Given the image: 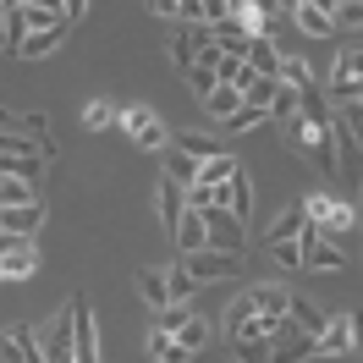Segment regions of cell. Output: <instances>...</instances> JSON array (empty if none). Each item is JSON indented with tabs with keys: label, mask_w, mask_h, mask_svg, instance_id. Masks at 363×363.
I'll return each instance as SVG.
<instances>
[{
	"label": "cell",
	"mask_w": 363,
	"mask_h": 363,
	"mask_svg": "<svg viewBox=\"0 0 363 363\" xmlns=\"http://www.w3.org/2000/svg\"><path fill=\"white\" fill-rule=\"evenodd\" d=\"M72 308V363H99V336H94V303L83 292L67 297Z\"/></svg>",
	"instance_id": "6da1fadb"
},
{
	"label": "cell",
	"mask_w": 363,
	"mask_h": 363,
	"mask_svg": "<svg viewBox=\"0 0 363 363\" xmlns=\"http://www.w3.org/2000/svg\"><path fill=\"white\" fill-rule=\"evenodd\" d=\"M303 209H308V226H319L325 237H336V231L358 226V209L341 204V199H330V193H314V199H303Z\"/></svg>",
	"instance_id": "7a4b0ae2"
},
{
	"label": "cell",
	"mask_w": 363,
	"mask_h": 363,
	"mask_svg": "<svg viewBox=\"0 0 363 363\" xmlns=\"http://www.w3.org/2000/svg\"><path fill=\"white\" fill-rule=\"evenodd\" d=\"M297 242H303V270H325V275L347 270V253H341L319 226H303V237H297Z\"/></svg>",
	"instance_id": "3957f363"
},
{
	"label": "cell",
	"mask_w": 363,
	"mask_h": 363,
	"mask_svg": "<svg viewBox=\"0 0 363 363\" xmlns=\"http://www.w3.org/2000/svg\"><path fill=\"white\" fill-rule=\"evenodd\" d=\"M187 270H193V281L204 286V281H226V275L242 270V253H226V248H199V253H187L182 259Z\"/></svg>",
	"instance_id": "277c9868"
},
{
	"label": "cell",
	"mask_w": 363,
	"mask_h": 363,
	"mask_svg": "<svg viewBox=\"0 0 363 363\" xmlns=\"http://www.w3.org/2000/svg\"><path fill=\"white\" fill-rule=\"evenodd\" d=\"M204 215V226H209V248H226V253H242V242H248V231H242V220L231 215L226 204H209L199 209Z\"/></svg>",
	"instance_id": "5b68a950"
},
{
	"label": "cell",
	"mask_w": 363,
	"mask_h": 363,
	"mask_svg": "<svg viewBox=\"0 0 363 363\" xmlns=\"http://www.w3.org/2000/svg\"><path fill=\"white\" fill-rule=\"evenodd\" d=\"M0 363H50L45 341L33 325H17V330H0Z\"/></svg>",
	"instance_id": "8992f818"
},
{
	"label": "cell",
	"mask_w": 363,
	"mask_h": 363,
	"mask_svg": "<svg viewBox=\"0 0 363 363\" xmlns=\"http://www.w3.org/2000/svg\"><path fill=\"white\" fill-rule=\"evenodd\" d=\"M314 358H352V319L330 314V325L314 336Z\"/></svg>",
	"instance_id": "52a82bcc"
},
{
	"label": "cell",
	"mask_w": 363,
	"mask_h": 363,
	"mask_svg": "<svg viewBox=\"0 0 363 363\" xmlns=\"http://www.w3.org/2000/svg\"><path fill=\"white\" fill-rule=\"evenodd\" d=\"M171 237H177L182 259H187V253H199V248H209V226H204V215H199V209H182V220L171 226Z\"/></svg>",
	"instance_id": "ba28073f"
},
{
	"label": "cell",
	"mask_w": 363,
	"mask_h": 363,
	"mask_svg": "<svg viewBox=\"0 0 363 363\" xmlns=\"http://www.w3.org/2000/svg\"><path fill=\"white\" fill-rule=\"evenodd\" d=\"M45 358H50V363H72V308H61V314L50 319V330H45Z\"/></svg>",
	"instance_id": "9c48e42d"
},
{
	"label": "cell",
	"mask_w": 363,
	"mask_h": 363,
	"mask_svg": "<svg viewBox=\"0 0 363 363\" xmlns=\"http://www.w3.org/2000/svg\"><path fill=\"white\" fill-rule=\"evenodd\" d=\"M253 314H270V319H286V308H292V292L281 286V281H264V286H253L248 292Z\"/></svg>",
	"instance_id": "30bf717a"
},
{
	"label": "cell",
	"mask_w": 363,
	"mask_h": 363,
	"mask_svg": "<svg viewBox=\"0 0 363 363\" xmlns=\"http://www.w3.org/2000/svg\"><path fill=\"white\" fill-rule=\"evenodd\" d=\"M165 177L177 182V187H199V177H204V160H193L187 149H165Z\"/></svg>",
	"instance_id": "8fae6325"
},
{
	"label": "cell",
	"mask_w": 363,
	"mask_h": 363,
	"mask_svg": "<svg viewBox=\"0 0 363 363\" xmlns=\"http://www.w3.org/2000/svg\"><path fill=\"white\" fill-rule=\"evenodd\" d=\"M155 209H160V226L171 231V226L182 220V209H187V187H177V182L165 177V182L155 187Z\"/></svg>",
	"instance_id": "7c38bea8"
},
{
	"label": "cell",
	"mask_w": 363,
	"mask_h": 363,
	"mask_svg": "<svg viewBox=\"0 0 363 363\" xmlns=\"http://www.w3.org/2000/svg\"><path fill=\"white\" fill-rule=\"evenodd\" d=\"M220 204H226L231 215H237V220L248 226V215H253V182H248V171H242V165L231 171V182H226V199H220Z\"/></svg>",
	"instance_id": "4fadbf2b"
},
{
	"label": "cell",
	"mask_w": 363,
	"mask_h": 363,
	"mask_svg": "<svg viewBox=\"0 0 363 363\" xmlns=\"http://www.w3.org/2000/svg\"><path fill=\"white\" fill-rule=\"evenodd\" d=\"M286 325H292V330H308V336H319V330L330 325V314H325L319 303H308V297H292V308H286Z\"/></svg>",
	"instance_id": "5bb4252c"
},
{
	"label": "cell",
	"mask_w": 363,
	"mask_h": 363,
	"mask_svg": "<svg viewBox=\"0 0 363 363\" xmlns=\"http://www.w3.org/2000/svg\"><path fill=\"white\" fill-rule=\"evenodd\" d=\"M303 358H314V336L308 330H286L270 347V363H303Z\"/></svg>",
	"instance_id": "9a60e30c"
},
{
	"label": "cell",
	"mask_w": 363,
	"mask_h": 363,
	"mask_svg": "<svg viewBox=\"0 0 363 363\" xmlns=\"http://www.w3.org/2000/svg\"><path fill=\"white\" fill-rule=\"evenodd\" d=\"M292 23L308 33V39H325V33H336V17L330 11H319V6H308V0H297L292 6Z\"/></svg>",
	"instance_id": "2e32d148"
},
{
	"label": "cell",
	"mask_w": 363,
	"mask_h": 363,
	"mask_svg": "<svg viewBox=\"0 0 363 363\" xmlns=\"http://www.w3.org/2000/svg\"><path fill=\"white\" fill-rule=\"evenodd\" d=\"M248 67H253V77H281V50H275V39H248Z\"/></svg>",
	"instance_id": "e0dca14e"
},
{
	"label": "cell",
	"mask_w": 363,
	"mask_h": 363,
	"mask_svg": "<svg viewBox=\"0 0 363 363\" xmlns=\"http://www.w3.org/2000/svg\"><path fill=\"white\" fill-rule=\"evenodd\" d=\"M23 204H39V187L28 177H0V209H23Z\"/></svg>",
	"instance_id": "ac0fdd59"
},
{
	"label": "cell",
	"mask_w": 363,
	"mask_h": 363,
	"mask_svg": "<svg viewBox=\"0 0 363 363\" xmlns=\"http://www.w3.org/2000/svg\"><path fill=\"white\" fill-rule=\"evenodd\" d=\"M352 77H363V45H352V50H341V55H336V72H330V94L341 99V89H347Z\"/></svg>",
	"instance_id": "d6986e66"
},
{
	"label": "cell",
	"mask_w": 363,
	"mask_h": 363,
	"mask_svg": "<svg viewBox=\"0 0 363 363\" xmlns=\"http://www.w3.org/2000/svg\"><path fill=\"white\" fill-rule=\"evenodd\" d=\"M303 226H308V209H303V204L281 209V215H275V226H270V242H297Z\"/></svg>",
	"instance_id": "ffe728a7"
},
{
	"label": "cell",
	"mask_w": 363,
	"mask_h": 363,
	"mask_svg": "<svg viewBox=\"0 0 363 363\" xmlns=\"http://www.w3.org/2000/svg\"><path fill=\"white\" fill-rule=\"evenodd\" d=\"M138 297H143L149 308H165V303H171V281H165V270H138Z\"/></svg>",
	"instance_id": "44dd1931"
},
{
	"label": "cell",
	"mask_w": 363,
	"mask_h": 363,
	"mask_svg": "<svg viewBox=\"0 0 363 363\" xmlns=\"http://www.w3.org/2000/svg\"><path fill=\"white\" fill-rule=\"evenodd\" d=\"M204 111L220 116V121H226V116H237V111H242V89H237V83H220L215 94H204Z\"/></svg>",
	"instance_id": "7402d4cb"
},
{
	"label": "cell",
	"mask_w": 363,
	"mask_h": 363,
	"mask_svg": "<svg viewBox=\"0 0 363 363\" xmlns=\"http://www.w3.org/2000/svg\"><path fill=\"white\" fill-rule=\"evenodd\" d=\"M67 28H72V23H55V28H45V33H28V45L17 50V55H23V61H33V55H50V50L67 39Z\"/></svg>",
	"instance_id": "603a6c76"
},
{
	"label": "cell",
	"mask_w": 363,
	"mask_h": 363,
	"mask_svg": "<svg viewBox=\"0 0 363 363\" xmlns=\"http://www.w3.org/2000/svg\"><path fill=\"white\" fill-rule=\"evenodd\" d=\"M33 264H39V253H33V248L0 253V281H28V275H33Z\"/></svg>",
	"instance_id": "cb8c5ba5"
},
{
	"label": "cell",
	"mask_w": 363,
	"mask_h": 363,
	"mask_svg": "<svg viewBox=\"0 0 363 363\" xmlns=\"http://www.w3.org/2000/svg\"><path fill=\"white\" fill-rule=\"evenodd\" d=\"M177 149H187L193 160H220V155H226V143H215V138H204V133H182Z\"/></svg>",
	"instance_id": "d4e9b609"
},
{
	"label": "cell",
	"mask_w": 363,
	"mask_h": 363,
	"mask_svg": "<svg viewBox=\"0 0 363 363\" xmlns=\"http://www.w3.org/2000/svg\"><path fill=\"white\" fill-rule=\"evenodd\" d=\"M165 281H171V303H193V292H199V281H193V270H187V264H171V270H165Z\"/></svg>",
	"instance_id": "484cf974"
},
{
	"label": "cell",
	"mask_w": 363,
	"mask_h": 363,
	"mask_svg": "<svg viewBox=\"0 0 363 363\" xmlns=\"http://www.w3.org/2000/svg\"><path fill=\"white\" fill-rule=\"evenodd\" d=\"M297 116V89H286V83H275V94H270V121H292Z\"/></svg>",
	"instance_id": "4316f807"
},
{
	"label": "cell",
	"mask_w": 363,
	"mask_h": 363,
	"mask_svg": "<svg viewBox=\"0 0 363 363\" xmlns=\"http://www.w3.org/2000/svg\"><path fill=\"white\" fill-rule=\"evenodd\" d=\"M149 352H155L160 363H187L182 341H177V336H165V330H149Z\"/></svg>",
	"instance_id": "83f0119b"
},
{
	"label": "cell",
	"mask_w": 363,
	"mask_h": 363,
	"mask_svg": "<svg viewBox=\"0 0 363 363\" xmlns=\"http://www.w3.org/2000/svg\"><path fill=\"white\" fill-rule=\"evenodd\" d=\"M187 303H165V308H155V330H165V336H177L182 325H187Z\"/></svg>",
	"instance_id": "f1b7e54d"
},
{
	"label": "cell",
	"mask_w": 363,
	"mask_h": 363,
	"mask_svg": "<svg viewBox=\"0 0 363 363\" xmlns=\"http://www.w3.org/2000/svg\"><path fill=\"white\" fill-rule=\"evenodd\" d=\"M177 341H182V352L193 358V352H199V347H204V341H209V325H204V319H199V314H193V319H187V325H182V330H177Z\"/></svg>",
	"instance_id": "f546056e"
},
{
	"label": "cell",
	"mask_w": 363,
	"mask_h": 363,
	"mask_svg": "<svg viewBox=\"0 0 363 363\" xmlns=\"http://www.w3.org/2000/svg\"><path fill=\"white\" fill-rule=\"evenodd\" d=\"M133 138H138V149H165V143H171V133H165V121H160V116H149Z\"/></svg>",
	"instance_id": "4dcf8cb0"
},
{
	"label": "cell",
	"mask_w": 363,
	"mask_h": 363,
	"mask_svg": "<svg viewBox=\"0 0 363 363\" xmlns=\"http://www.w3.org/2000/svg\"><path fill=\"white\" fill-rule=\"evenodd\" d=\"M116 105H105V99H94L89 111H83V127H89V133H105V127H116Z\"/></svg>",
	"instance_id": "1f68e13d"
},
{
	"label": "cell",
	"mask_w": 363,
	"mask_h": 363,
	"mask_svg": "<svg viewBox=\"0 0 363 363\" xmlns=\"http://www.w3.org/2000/svg\"><path fill=\"white\" fill-rule=\"evenodd\" d=\"M264 121H270V111H259V105H242L237 116H226L231 133H253V127H264Z\"/></svg>",
	"instance_id": "d6a6232c"
},
{
	"label": "cell",
	"mask_w": 363,
	"mask_h": 363,
	"mask_svg": "<svg viewBox=\"0 0 363 363\" xmlns=\"http://www.w3.org/2000/svg\"><path fill=\"white\" fill-rule=\"evenodd\" d=\"M336 121L352 138H363V99H341V105H336Z\"/></svg>",
	"instance_id": "836d02e7"
},
{
	"label": "cell",
	"mask_w": 363,
	"mask_h": 363,
	"mask_svg": "<svg viewBox=\"0 0 363 363\" xmlns=\"http://www.w3.org/2000/svg\"><path fill=\"white\" fill-rule=\"evenodd\" d=\"M281 83H286V89H308L314 77H308V67H303L297 55H281Z\"/></svg>",
	"instance_id": "e575fe53"
},
{
	"label": "cell",
	"mask_w": 363,
	"mask_h": 363,
	"mask_svg": "<svg viewBox=\"0 0 363 363\" xmlns=\"http://www.w3.org/2000/svg\"><path fill=\"white\" fill-rule=\"evenodd\" d=\"M231 347H237L242 363H270V341H259V336H242V341H231Z\"/></svg>",
	"instance_id": "d590c367"
},
{
	"label": "cell",
	"mask_w": 363,
	"mask_h": 363,
	"mask_svg": "<svg viewBox=\"0 0 363 363\" xmlns=\"http://www.w3.org/2000/svg\"><path fill=\"white\" fill-rule=\"evenodd\" d=\"M270 259L286 270H303V242H270Z\"/></svg>",
	"instance_id": "8d00e7d4"
},
{
	"label": "cell",
	"mask_w": 363,
	"mask_h": 363,
	"mask_svg": "<svg viewBox=\"0 0 363 363\" xmlns=\"http://www.w3.org/2000/svg\"><path fill=\"white\" fill-rule=\"evenodd\" d=\"M336 28H363V0H336Z\"/></svg>",
	"instance_id": "74e56055"
},
{
	"label": "cell",
	"mask_w": 363,
	"mask_h": 363,
	"mask_svg": "<svg viewBox=\"0 0 363 363\" xmlns=\"http://www.w3.org/2000/svg\"><path fill=\"white\" fill-rule=\"evenodd\" d=\"M182 77H187V83H193L199 94H215V89H220V77H215V67H187Z\"/></svg>",
	"instance_id": "f35d334b"
},
{
	"label": "cell",
	"mask_w": 363,
	"mask_h": 363,
	"mask_svg": "<svg viewBox=\"0 0 363 363\" xmlns=\"http://www.w3.org/2000/svg\"><path fill=\"white\" fill-rule=\"evenodd\" d=\"M55 23H67L61 11H45V6H28V33H45V28H55Z\"/></svg>",
	"instance_id": "ab89813d"
},
{
	"label": "cell",
	"mask_w": 363,
	"mask_h": 363,
	"mask_svg": "<svg viewBox=\"0 0 363 363\" xmlns=\"http://www.w3.org/2000/svg\"><path fill=\"white\" fill-rule=\"evenodd\" d=\"M23 248H33V237H23V231H6V226H0V253H23Z\"/></svg>",
	"instance_id": "60d3db41"
},
{
	"label": "cell",
	"mask_w": 363,
	"mask_h": 363,
	"mask_svg": "<svg viewBox=\"0 0 363 363\" xmlns=\"http://www.w3.org/2000/svg\"><path fill=\"white\" fill-rule=\"evenodd\" d=\"M248 314H253V303H248V297H237V303L226 308V330H237V325H242Z\"/></svg>",
	"instance_id": "b9f144b4"
},
{
	"label": "cell",
	"mask_w": 363,
	"mask_h": 363,
	"mask_svg": "<svg viewBox=\"0 0 363 363\" xmlns=\"http://www.w3.org/2000/svg\"><path fill=\"white\" fill-rule=\"evenodd\" d=\"M347 319H352V358H363V308H347Z\"/></svg>",
	"instance_id": "7bdbcfd3"
},
{
	"label": "cell",
	"mask_w": 363,
	"mask_h": 363,
	"mask_svg": "<svg viewBox=\"0 0 363 363\" xmlns=\"http://www.w3.org/2000/svg\"><path fill=\"white\" fill-rule=\"evenodd\" d=\"M149 11H155V17H177L182 0H149Z\"/></svg>",
	"instance_id": "ee69618b"
},
{
	"label": "cell",
	"mask_w": 363,
	"mask_h": 363,
	"mask_svg": "<svg viewBox=\"0 0 363 363\" xmlns=\"http://www.w3.org/2000/svg\"><path fill=\"white\" fill-rule=\"evenodd\" d=\"M341 99H363V77H352V83L341 89Z\"/></svg>",
	"instance_id": "f6af8a7d"
},
{
	"label": "cell",
	"mask_w": 363,
	"mask_h": 363,
	"mask_svg": "<svg viewBox=\"0 0 363 363\" xmlns=\"http://www.w3.org/2000/svg\"><path fill=\"white\" fill-rule=\"evenodd\" d=\"M28 6H45V11H61V17H67V0H28Z\"/></svg>",
	"instance_id": "bcb514c9"
},
{
	"label": "cell",
	"mask_w": 363,
	"mask_h": 363,
	"mask_svg": "<svg viewBox=\"0 0 363 363\" xmlns=\"http://www.w3.org/2000/svg\"><path fill=\"white\" fill-rule=\"evenodd\" d=\"M83 6H89V0H67V23H77V17H83Z\"/></svg>",
	"instance_id": "7dc6e473"
},
{
	"label": "cell",
	"mask_w": 363,
	"mask_h": 363,
	"mask_svg": "<svg viewBox=\"0 0 363 363\" xmlns=\"http://www.w3.org/2000/svg\"><path fill=\"white\" fill-rule=\"evenodd\" d=\"M308 6H319V11H336V0H308Z\"/></svg>",
	"instance_id": "c3c4849f"
},
{
	"label": "cell",
	"mask_w": 363,
	"mask_h": 363,
	"mask_svg": "<svg viewBox=\"0 0 363 363\" xmlns=\"http://www.w3.org/2000/svg\"><path fill=\"white\" fill-rule=\"evenodd\" d=\"M11 6H28V0H0V11H11Z\"/></svg>",
	"instance_id": "681fc988"
},
{
	"label": "cell",
	"mask_w": 363,
	"mask_h": 363,
	"mask_svg": "<svg viewBox=\"0 0 363 363\" xmlns=\"http://www.w3.org/2000/svg\"><path fill=\"white\" fill-rule=\"evenodd\" d=\"M0 39H6V11H0Z\"/></svg>",
	"instance_id": "f907efd6"
},
{
	"label": "cell",
	"mask_w": 363,
	"mask_h": 363,
	"mask_svg": "<svg viewBox=\"0 0 363 363\" xmlns=\"http://www.w3.org/2000/svg\"><path fill=\"white\" fill-rule=\"evenodd\" d=\"M226 6H231V11H237V6H248V0H226Z\"/></svg>",
	"instance_id": "816d5d0a"
},
{
	"label": "cell",
	"mask_w": 363,
	"mask_h": 363,
	"mask_svg": "<svg viewBox=\"0 0 363 363\" xmlns=\"http://www.w3.org/2000/svg\"><path fill=\"white\" fill-rule=\"evenodd\" d=\"M358 220H363V215H358Z\"/></svg>",
	"instance_id": "f5cc1de1"
}]
</instances>
